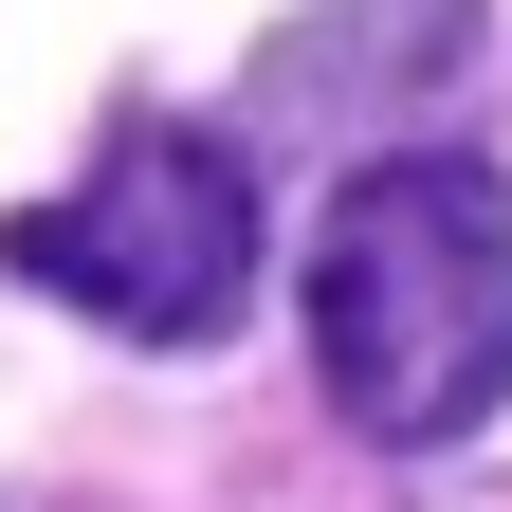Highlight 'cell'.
I'll return each mask as SVG.
<instances>
[{
	"mask_svg": "<svg viewBox=\"0 0 512 512\" xmlns=\"http://www.w3.org/2000/svg\"><path fill=\"white\" fill-rule=\"evenodd\" d=\"M311 366L366 439H476L512 384V183L476 147H384L311 220Z\"/></svg>",
	"mask_w": 512,
	"mask_h": 512,
	"instance_id": "cell-1",
	"label": "cell"
},
{
	"mask_svg": "<svg viewBox=\"0 0 512 512\" xmlns=\"http://www.w3.org/2000/svg\"><path fill=\"white\" fill-rule=\"evenodd\" d=\"M0 256H19L37 293H74L92 330H128V348H202L256 293V165L220 128H183V110H128L92 147V183L37 202Z\"/></svg>",
	"mask_w": 512,
	"mask_h": 512,
	"instance_id": "cell-2",
	"label": "cell"
},
{
	"mask_svg": "<svg viewBox=\"0 0 512 512\" xmlns=\"http://www.w3.org/2000/svg\"><path fill=\"white\" fill-rule=\"evenodd\" d=\"M458 37H476V0H330V19L275 55V110H330L348 74H384V92H403V74H439Z\"/></svg>",
	"mask_w": 512,
	"mask_h": 512,
	"instance_id": "cell-3",
	"label": "cell"
}]
</instances>
